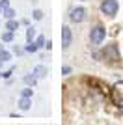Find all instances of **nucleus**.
<instances>
[{
    "instance_id": "obj_1",
    "label": "nucleus",
    "mask_w": 123,
    "mask_h": 125,
    "mask_svg": "<svg viewBox=\"0 0 123 125\" xmlns=\"http://www.w3.org/2000/svg\"><path fill=\"white\" fill-rule=\"evenodd\" d=\"M99 10H101L102 15H106V17H116L118 10H119V2L118 0H102Z\"/></svg>"
},
{
    "instance_id": "obj_2",
    "label": "nucleus",
    "mask_w": 123,
    "mask_h": 125,
    "mask_svg": "<svg viewBox=\"0 0 123 125\" xmlns=\"http://www.w3.org/2000/svg\"><path fill=\"white\" fill-rule=\"evenodd\" d=\"M104 37H106V30H104V26L95 24L92 30H90V41H92V45H101V43L104 41Z\"/></svg>"
},
{
    "instance_id": "obj_3",
    "label": "nucleus",
    "mask_w": 123,
    "mask_h": 125,
    "mask_svg": "<svg viewBox=\"0 0 123 125\" xmlns=\"http://www.w3.org/2000/svg\"><path fill=\"white\" fill-rule=\"evenodd\" d=\"M71 39H73L71 28H69L67 24H63V26H62V49H63V51H67V49H69Z\"/></svg>"
},
{
    "instance_id": "obj_4",
    "label": "nucleus",
    "mask_w": 123,
    "mask_h": 125,
    "mask_svg": "<svg viewBox=\"0 0 123 125\" xmlns=\"http://www.w3.org/2000/svg\"><path fill=\"white\" fill-rule=\"evenodd\" d=\"M69 19H71L73 22H82L84 19H86V10L84 8H73L71 13H69Z\"/></svg>"
},
{
    "instance_id": "obj_5",
    "label": "nucleus",
    "mask_w": 123,
    "mask_h": 125,
    "mask_svg": "<svg viewBox=\"0 0 123 125\" xmlns=\"http://www.w3.org/2000/svg\"><path fill=\"white\" fill-rule=\"evenodd\" d=\"M102 56L106 58V60H119V52H118V47L116 45H108L106 49H104V52H102Z\"/></svg>"
},
{
    "instance_id": "obj_6",
    "label": "nucleus",
    "mask_w": 123,
    "mask_h": 125,
    "mask_svg": "<svg viewBox=\"0 0 123 125\" xmlns=\"http://www.w3.org/2000/svg\"><path fill=\"white\" fill-rule=\"evenodd\" d=\"M32 73L36 75V77H37V80H39V78H45L47 75H49V69H47L45 65H36V67H34V71H32Z\"/></svg>"
},
{
    "instance_id": "obj_7",
    "label": "nucleus",
    "mask_w": 123,
    "mask_h": 125,
    "mask_svg": "<svg viewBox=\"0 0 123 125\" xmlns=\"http://www.w3.org/2000/svg\"><path fill=\"white\" fill-rule=\"evenodd\" d=\"M17 104H19V108L22 110V112H26V110H30V106H32V97H20Z\"/></svg>"
},
{
    "instance_id": "obj_8",
    "label": "nucleus",
    "mask_w": 123,
    "mask_h": 125,
    "mask_svg": "<svg viewBox=\"0 0 123 125\" xmlns=\"http://www.w3.org/2000/svg\"><path fill=\"white\" fill-rule=\"evenodd\" d=\"M22 80H24V84H26V86H32V88H34V86L37 84V77H36L34 73L24 75V77H22Z\"/></svg>"
},
{
    "instance_id": "obj_9",
    "label": "nucleus",
    "mask_w": 123,
    "mask_h": 125,
    "mask_svg": "<svg viewBox=\"0 0 123 125\" xmlns=\"http://www.w3.org/2000/svg\"><path fill=\"white\" fill-rule=\"evenodd\" d=\"M19 26H20V22H19V21H15V19H8V22H6V30L15 32Z\"/></svg>"
},
{
    "instance_id": "obj_10",
    "label": "nucleus",
    "mask_w": 123,
    "mask_h": 125,
    "mask_svg": "<svg viewBox=\"0 0 123 125\" xmlns=\"http://www.w3.org/2000/svg\"><path fill=\"white\" fill-rule=\"evenodd\" d=\"M39 51V45H37L36 41H26V47H24V52H37Z\"/></svg>"
},
{
    "instance_id": "obj_11",
    "label": "nucleus",
    "mask_w": 123,
    "mask_h": 125,
    "mask_svg": "<svg viewBox=\"0 0 123 125\" xmlns=\"http://www.w3.org/2000/svg\"><path fill=\"white\" fill-rule=\"evenodd\" d=\"M2 15H4L6 19H15L17 11L13 10V8H6V10H2Z\"/></svg>"
},
{
    "instance_id": "obj_12",
    "label": "nucleus",
    "mask_w": 123,
    "mask_h": 125,
    "mask_svg": "<svg viewBox=\"0 0 123 125\" xmlns=\"http://www.w3.org/2000/svg\"><path fill=\"white\" fill-rule=\"evenodd\" d=\"M13 34H15V32H10V30H6L4 34H2V43H11L13 41Z\"/></svg>"
},
{
    "instance_id": "obj_13",
    "label": "nucleus",
    "mask_w": 123,
    "mask_h": 125,
    "mask_svg": "<svg viewBox=\"0 0 123 125\" xmlns=\"http://www.w3.org/2000/svg\"><path fill=\"white\" fill-rule=\"evenodd\" d=\"M34 39H36V28L28 26V30H26V41H34Z\"/></svg>"
},
{
    "instance_id": "obj_14",
    "label": "nucleus",
    "mask_w": 123,
    "mask_h": 125,
    "mask_svg": "<svg viewBox=\"0 0 123 125\" xmlns=\"http://www.w3.org/2000/svg\"><path fill=\"white\" fill-rule=\"evenodd\" d=\"M0 60H2V62H10V60H11V54L6 51V49H2V51H0Z\"/></svg>"
},
{
    "instance_id": "obj_15",
    "label": "nucleus",
    "mask_w": 123,
    "mask_h": 125,
    "mask_svg": "<svg viewBox=\"0 0 123 125\" xmlns=\"http://www.w3.org/2000/svg\"><path fill=\"white\" fill-rule=\"evenodd\" d=\"M34 95V90H32V86H26L22 92H20V97H32Z\"/></svg>"
},
{
    "instance_id": "obj_16",
    "label": "nucleus",
    "mask_w": 123,
    "mask_h": 125,
    "mask_svg": "<svg viewBox=\"0 0 123 125\" xmlns=\"http://www.w3.org/2000/svg\"><path fill=\"white\" fill-rule=\"evenodd\" d=\"M43 15H45V13H43L41 10H34V11H32V17H34V21H41V19H43Z\"/></svg>"
},
{
    "instance_id": "obj_17",
    "label": "nucleus",
    "mask_w": 123,
    "mask_h": 125,
    "mask_svg": "<svg viewBox=\"0 0 123 125\" xmlns=\"http://www.w3.org/2000/svg\"><path fill=\"white\" fill-rule=\"evenodd\" d=\"M45 41H47V39H45L43 36H37V37H36V43L39 45V49H43V47H45Z\"/></svg>"
},
{
    "instance_id": "obj_18",
    "label": "nucleus",
    "mask_w": 123,
    "mask_h": 125,
    "mask_svg": "<svg viewBox=\"0 0 123 125\" xmlns=\"http://www.w3.org/2000/svg\"><path fill=\"white\" fill-rule=\"evenodd\" d=\"M13 52H15L17 56H20V54H24V49H20V47H17V45H13Z\"/></svg>"
},
{
    "instance_id": "obj_19",
    "label": "nucleus",
    "mask_w": 123,
    "mask_h": 125,
    "mask_svg": "<svg viewBox=\"0 0 123 125\" xmlns=\"http://www.w3.org/2000/svg\"><path fill=\"white\" fill-rule=\"evenodd\" d=\"M10 8V0H0V10H6Z\"/></svg>"
},
{
    "instance_id": "obj_20",
    "label": "nucleus",
    "mask_w": 123,
    "mask_h": 125,
    "mask_svg": "<svg viewBox=\"0 0 123 125\" xmlns=\"http://www.w3.org/2000/svg\"><path fill=\"white\" fill-rule=\"evenodd\" d=\"M71 73V67H69V65H63V67H62V75H69Z\"/></svg>"
},
{
    "instance_id": "obj_21",
    "label": "nucleus",
    "mask_w": 123,
    "mask_h": 125,
    "mask_svg": "<svg viewBox=\"0 0 123 125\" xmlns=\"http://www.w3.org/2000/svg\"><path fill=\"white\" fill-rule=\"evenodd\" d=\"M11 75H13V69H8V71H4V73H2V77H4V78H10Z\"/></svg>"
},
{
    "instance_id": "obj_22",
    "label": "nucleus",
    "mask_w": 123,
    "mask_h": 125,
    "mask_svg": "<svg viewBox=\"0 0 123 125\" xmlns=\"http://www.w3.org/2000/svg\"><path fill=\"white\" fill-rule=\"evenodd\" d=\"M45 47L47 49H52V41H51V39H47V41H45Z\"/></svg>"
},
{
    "instance_id": "obj_23",
    "label": "nucleus",
    "mask_w": 123,
    "mask_h": 125,
    "mask_svg": "<svg viewBox=\"0 0 123 125\" xmlns=\"http://www.w3.org/2000/svg\"><path fill=\"white\" fill-rule=\"evenodd\" d=\"M20 24H24V26H28V24H30V21H28V19H22V21H20Z\"/></svg>"
},
{
    "instance_id": "obj_24",
    "label": "nucleus",
    "mask_w": 123,
    "mask_h": 125,
    "mask_svg": "<svg viewBox=\"0 0 123 125\" xmlns=\"http://www.w3.org/2000/svg\"><path fill=\"white\" fill-rule=\"evenodd\" d=\"M2 49H4V45H2V43H0V51H2Z\"/></svg>"
},
{
    "instance_id": "obj_25",
    "label": "nucleus",
    "mask_w": 123,
    "mask_h": 125,
    "mask_svg": "<svg viewBox=\"0 0 123 125\" xmlns=\"http://www.w3.org/2000/svg\"><path fill=\"white\" fill-rule=\"evenodd\" d=\"M2 63H4V62H2V60H0V67H2Z\"/></svg>"
},
{
    "instance_id": "obj_26",
    "label": "nucleus",
    "mask_w": 123,
    "mask_h": 125,
    "mask_svg": "<svg viewBox=\"0 0 123 125\" xmlns=\"http://www.w3.org/2000/svg\"><path fill=\"white\" fill-rule=\"evenodd\" d=\"M0 15H2V10H0Z\"/></svg>"
},
{
    "instance_id": "obj_27",
    "label": "nucleus",
    "mask_w": 123,
    "mask_h": 125,
    "mask_svg": "<svg viewBox=\"0 0 123 125\" xmlns=\"http://www.w3.org/2000/svg\"><path fill=\"white\" fill-rule=\"evenodd\" d=\"M0 78H2V73H0Z\"/></svg>"
}]
</instances>
